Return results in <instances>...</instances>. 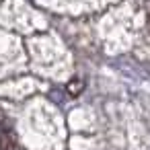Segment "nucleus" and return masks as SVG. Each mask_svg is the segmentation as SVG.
Segmentation results:
<instances>
[{
    "label": "nucleus",
    "instance_id": "nucleus-2",
    "mask_svg": "<svg viewBox=\"0 0 150 150\" xmlns=\"http://www.w3.org/2000/svg\"><path fill=\"white\" fill-rule=\"evenodd\" d=\"M148 29H150V19H148Z\"/></svg>",
    "mask_w": 150,
    "mask_h": 150
},
{
    "label": "nucleus",
    "instance_id": "nucleus-1",
    "mask_svg": "<svg viewBox=\"0 0 150 150\" xmlns=\"http://www.w3.org/2000/svg\"><path fill=\"white\" fill-rule=\"evenodd\" d=\"M0 150H19L17 144H15V138L11 132H4L0 129Z\"/></svg>",
    "mask_w": 150,
    "mask_h": 150
}]
</instances>
